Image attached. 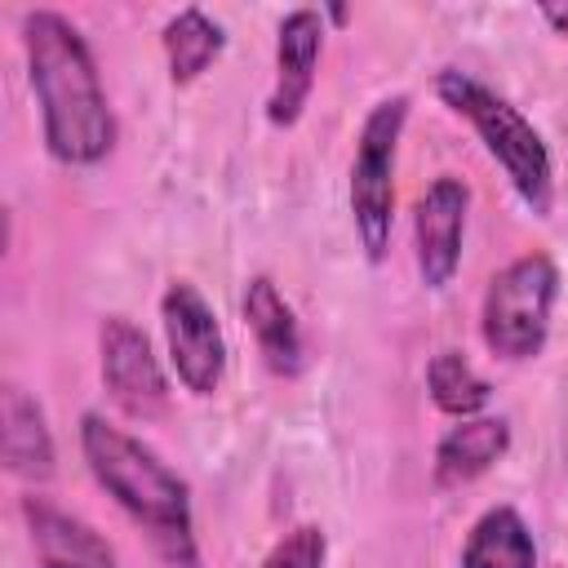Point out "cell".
<instances>
[{"instance_id":"obj_1","label":"cell","mask_w":568,"mask_h":568,"mask_svg":"<svg viewBox=\"0 0 568 568\" xmlns=\"http://www.w3.org/2000/svg\"><path fill=\"white\" fill-rule=\"evenodd\" d=\"M22 53L49 155L71 169L106 160L115 146V111L80 27L58 9H31L22 13Z\"/></svg>"},{"instance_id":"obj_2","label":"cell","mask_w":568,"mask_h":568,"mask_svg":"<svg viewBox=\"0 0 568 568\" xmlns=\"http://www.w3.org/2000/svg\"><path fill=\"white\" fill-rule=\"evenodd\" d=\"M80 453L106 497L146 532L164 568H200L191 484L133 430L106 422L102 413L80 417Z\"/></svg>"},{"instance_id":"obj_3","label":"cell","mask_w":568,"mask_h":568,"mask_svg":"<svg viewBox=\"0 0 568 568\" xmlns=\"http://www.w3.org/2000/svg\"><path fill=\"white\" fill-rule=\"evenodd\" d=\"M435 93L453 115H462L475 129V138L497 160V169L506 173L515 195L537 217H546L555 209V160H550V146L537 133V124L510 98H501L479 75L457 71V67L435 71Z\"/></svg>"},{"instance_id":"obj_4","label":"cell","mask_w":568,"mask_h":568,"mask_svg":"<svg viewBox=\"0 0 568 568\" xmlns=\"http://www.w3.org/2000/svg\"><path fill=\"white\" fill-rule=\"evenodd\" d=\"M559 297V266L550 253L532 248L519 253L515 262H506L479 302V333L484 346L497 359H532L541 355L546 337H550V311Z\"/></svg>"},{"instance_id":"obj_5","label":"cell","mask_w":568,"mask_h":568,"mask_svg":"<svg viewBox=\"0 0 568 568\" xmlns=\"http://www.w3.org/2000/svg\"><path fill=\"white\" fill-rule=\"evenodd\" d=\"M408 93H390L382 102L368 106L359 138H355V155H351V222H355V240L364 248L368 262H382L390 248V226H395V160H399V142H404V124H408Z\"/></svg>"},{"instance_id":"obj_6","label":"cell","mask_w":568,"mask_h":568,"mask_svg":"<svg viewBox=\"0 0 568 568\" xmlns=\"http://www.w3.org/2000/svg\"><path fill=\"white\" fill-rule=\"evenodd\" d=\"M160 324L178 382L191 395H213L226 377V337L213 302L191 280H173L160 293Z\"/></svg>"},{"instance_id":"obj_7","label":"cell","mask_w":568,"mask_h":568,"mask_svg":"<svg viewBox=\"0 0 568 568\" xmlns=\"http://www.w3.org/2000/svg\"><path fill=\"white\" fill-rule=\"evenodd\" d=\"M98 373L111 404L133 422L169 413V377L151 351V337L129 315H106L98 328Z\"/></svg>"},{"instance_id":"obj_8","label":"cell","mask_w":568,"mask_h":568,"mask_svg":"<svg viewBox=\"0 0 568 568\" xmlns=\"http://www.w3.org/2000/svg\"><path fill=\"white\" fill-rule=\"evenodd\" d=\"M324 53V13L302 4L288 9L275 27V84L266 93V120L275 129H293L311 102L315 71Z\"/></svg>"},{"instance_id":"obj_9","label":"cell","mask_w":568,"mask_h":568,"mask_svg":"<svg viewBox=\"0 0 568 568\" xmlns=\"http://www.w3.org/2000/svg\"><path fill=\"white\" fill-rule=\"evenodd\" d=\"M470 191L462 178H435L413 209V253L426 288H448L462 266Z\"/></svg>"},{"instance_id":"obj_10","label":"cell","mask_w":568,"mask_h":568,"mask_svg":"<svg viewBox=\"0 0 568 568\" xmlns=\"http://www.w3.org/2000/svg\"><path fill=\"white\" fill-rule=\"evenodd\" d=\"M22 524L40 568H120L102 532L49 497H22Z\"/></svg>"},{"instance_id":"obj_11","label":"cell","mask_w":568,"mask_h":568,"mask_svg":"<svg viewBox=\"0 0 568 568\" xmlns=\"http://www.w3.org/2000/svg\"><path fill=\"white\" fill-rule=\"evenodd\" d=\"M0 448H4V470L27 484H44L58 470V448L49 417L36 395H27L18 382L0 386Z\"/></svg>"},{"instance_id":"obj_12","label":"cell","mask_w":568,"mask_h":568,"mask_svg":"<svg viewBox=\"0 0 568 568\" xmlns=\"http://www.w3.org/2000/svg\"><path fill=\"white\" fill-rule=\"evenodd\" d=\"M244 324L257 342L262 364L275 377H297L306 368V342H302V324L293 315V306L284 302V293L275 288L271 275H253L244 284Z\"/></svg>"},{"instance_id":"obj_13","label":"cell","mask_w":568,"mask_h":568,"mask_svg":"<svg viewBox=\"0 0 568 568\" xmlns=\"http://www.w3.org/2000/svg\"><path fill=\"white\" fill-rule=\"evenodd\" d=\"M510 448V422L506 417H462L448 426L435 444V488H466L484 470H493Z\"/></svg>"},{"instance_id":"obj_14","label":"cell","mask_w":568,"mask_h":568,"mask_svg":"<svg viewBox=\"0 0 568 568\" xmlns=\"http://www.w3.org/2000/svg\"><path fill=\"white\" fill-rule=\"evenodd\" d=\"M462 568H537V541L524 515L515 506H488L462 541Z\"/></svg>"},{"instance_id":"obj_15","label":"cell","mask_w":568,"mask_h":568,"mask_svg":"<svg viewBox=\"0 0 568 568\" xmlns=\"http://www.w3.org/2000/svg\"><path fill=\"white\" fill-rule=\"evenodd\" d=\"M160 44H164V62H169V80L173 84H191L200 80L217 53L226 49V27L217 18H209L200 4H186L178 9L164 31H160Z\"/></svg>"},{"instance_id":"obj_16","label":"cell","mask_w":568,"mask_h":568,"mask_svg":"<svg viewBox=\"0 0 568 568\" xmlns=\"http://www.w3.org/2000/svg\"><path fill=\"white\" fill-rule=\"evenodd\" d=\"M426 390L439 413L448 417H479L493 399V386L479 377V368L462 351H435L426 364Z\"/></svg>"},{"instance_id":"obj_17","label":"cell","mask_w":568,"mask_h":568,"mask_svg":"<svg viewBox=\"0 0 568 568\" xmlns=\"http://www.w3.org/2000/svg\"><path fill=\"white\" fill-rule=\"evenodd\" d=\"M328 559V537L320 524H297L288 528L262 559V568H324Z\"/></svg>"},{"instance_id":"obj_18","label":"cell","mask_w":568,"mask_h":568,"mask_svg":"<svg viewBox=\"0 0 568 568\" xmlns=\"http://www.w3.org/2000/svg\"><path fill=\"white\" fill-rule=\"evenodd\" d=\"M541 18H546L559 36H568V4H541Z\"/></svg>"},{"instance_id":"obj_19","label":"cell","mask_w":568,"mask_h":568,"mask_svg":"<svg viewBox=\"0 0 568 568\" xmlns=\"http://www.w3.org/2000/svg\"><path fill=\"white\" fill-rule=\"evenodd\" d=\"M320 13H324L328 22H346V13H351V9H346V4H324Z\"/></svg>"}]
</instances>
